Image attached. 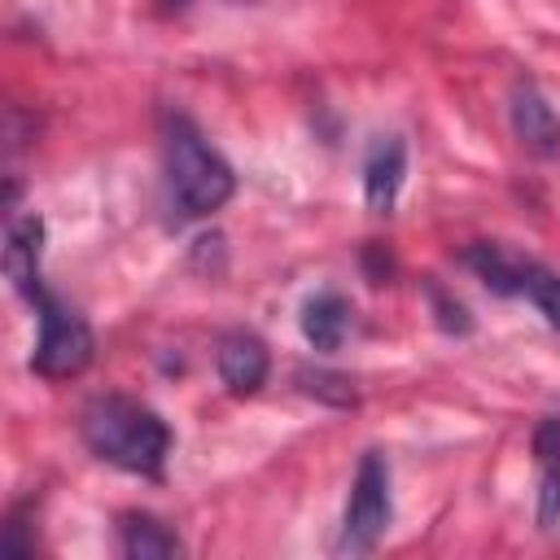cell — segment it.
<instances>
[{
    "instance_id": "cell-1",
    "label": "cell",
    "mask_w": 560,
    "mask_h": 560,
    "mask_svg": "<svg viewBox=\"0 0 560 560\" xmlns=\"http://www.w3.org/2000/svg\"><path fill=\"white\" fill-rule=\"evenodd\" d=\"M79 433L92 455L136 477H158L171 451L166 420L127 394H96L79 416Z\"/></svg>"
},
{
    "instance_id": "cell-2",
    "label": "cell",
    "mask_w": 560,
    "mask_h": 560,
    "mask_svg": "<svg viewBox=\"0 0 560 560\" xmlns=\"http://www.w3.org/2000/svg\"><path fill=\"white\" fill-rule=\"evenodd\" d=\"M162 162H166L171 201L179 206L184 219H201L219 210L236 188V175L223 162V153L184 114H166L162 122Z\"/></svg>"
},
{
    "instance_id": "cell-3",
    "label": "cell",
    "mask_w": 560,
    "mask_h": 560,
    "mask_svg": "<svg viewBox=\"0 0 560 560\" xmlns=\"http://www.w3.org/2000/svg\"><path fill=\"white\" fill-rule=\"evenodd\" d=\"M35 311H39V337H35L31 368L39 376H48V381L79 376L92 363V354H96V337H92L88 319L74 306H66L57 293H48V289L39 293Z\"/></svg>"
},
{
    "instance_id": "cell-4",
    "label": "cell",
    "mask_w": 560,
    "mask_h": 560,
    "mask_svg": "<svg viewBox=\"0 0 560 560\" xmlns=\"http://www.w3.org/2000/svg\"><path fill=\"white\" fill-rule=\"evenodd\" d=\"M389 516H394L389 464H385V455L368 451V455L359 459V472H354V486H350V503H346V516H341V538H337V547L350 551V556H368V551L385 538Z\"/></svg>"
},
{
    "instance_id": "cell-5",
    "label": "cell",
    "mask_w": 560,
    "mask_h": 560,
    "mask_svg": "<svg viewBox=\"0 0 560 560\" xmlns=\"http://www.w3.org/2000/svg\"><path fill=\"white\" fill-rule=\"evenodd\" d=\"M39 258H44V219L35 210L31 214H13L9 219V236H4V276L26 302H39V293H44Z\"/></svg>"
},
{
    "instance_id": "cell-6",
    "label": "cell",
    "mask_w": 560,
    "mask_h": 560,
    "mask_svg": "<svg viewBox=\"0 0 560 560\" xmlns=\"http://www.w3.org/2000/svg\"><path fill=\"white\" fill-rule=\"evenodd\" d=\"M512 131L516 140L534 153V158H560V114L551 109V101L534 88V83H516L512 88Z\"/></svg>"
},
{
    "instance_id": "cell-7",
    "label": "cell",
    "mask_w": 560,
    "mask_h": 560,
    "mask_svg": "<svg viewBox=\"0 0 560 560\" xmlns=\"http://www.w3.org/2000/svg\"><path fill=\"white\" fill-rule=\"evenodd\" d=\"M402 175H407V144L398 136H381L368 158H363V197L376 214H389L394 201H398V188H402Z\"/></svg>"
},
{
    "instance_id": "cell-8",
    "label": "cell",
    "mask_w": 560,
    "mask_h": 560,
    "mask_svg": "<svg viewBox=\"0 0 560 560\" xmlns=\"http://www.w3.org/2000/svg\"><path fill=\"white\" fill-rule=\"evenodd\" d=\"M271 372V354L254 332H228L219 341V381L232 394H254Z\"/></svg>"
},
{
    "instance_id": "cell-9",
    "label": "cell",
    "mask_w": 560,
    "mask_h": 560,
    "mask_svg": "<svg viewBox=\"0 0 560 560\" xmlns=\"http://www.w3.org/2000/svg\"><path fill=\"white\" fill-rule=\"evenodd\" d=\"M350 324H354V306H350L341 293H315V298H306V306H302V337H306L319 354L341 350Z\"/></svg>"
},
{
    "instance_id": "cell-10",
    "label": "cell",
    "mask_w": 560,
    "mask_h": 560,
    "mask_svg": "<svg viewBox=\"0 0 560 560\" xmlns=\"http://www.w3.org/2000/svg\"><path fill=\"white\" fill-rule=\"evenodd\" d=\"M118 542H122V556H131V560H166L179 551L175 529L149 512H122L118 516Z\"/></svg>"
},
{
    "instance_id": "cell-11",
    "label": "cell",
    "mask_w": 560,
    "mask_h": 560,
    "mask_svg": "<svg viewBox=\"0 0 560 560\" xmlns=\"http://www.w3.org/2000/svg\"><path fill=\"white\" fill-rule=\"evenodd\" d=\"M521 262L525 258H516V254H508L503 245H490V241H477V245L464 249V267H472L477 280L499 298L521 293Z\"/></svg>"
},
{
    "instance_id": "cell-12",
    "label": "cell",
    "mask_w": 560,
    "mask_h": 560,
    "mask_svg": "<svg viewBox=\"0 0 560 560\" xmlns=\"http://www.w3.org/2000/svg\"><path fill=\"white\" fill-rule=\"evenodd\" d=\"M521 293L542 311V319L560 332V271H551L547 262L525 258L521 262Z\"/></svg>"
},
{
    "instance_id": "cell-13",
    "label": "cell",
    "mask_w": 560,
    "mask_h": 560,
    "mask_svg": "<svg viewBox=\"0 0 560 560\" xmlns=\"http://www.w3.org/2000/svg\"><path fill=\"white\" fill-rule=\"evenodd\" d=\"M298 385L302 394L319 398V402H332V407H354V381L341 376V372H324V368H302L298 372Z\"/></svg>"
},
{
    "instance_id": "cell-14",
    "label": "cell",
    "mask_w": 560,
    "mask_h": 560,
    "mask_svg": "<svg viewBox=\"0 0 560 560\" xmlns=\"http://www.w3.org/2000/svg\"><path fill=\"white\" fill-rule=\"evenodd\" d=\"M424 298H429V311H433V319H438V328L442 332H472V315H468V306L459 302V298H451L438 280H424Z\"/></svg>"
},
{
    "instance_id": "cell-15",
    "label": "cell",
    "mask_w": 560,
    "mask_h": 560,
    "mask_svg": "<svg viewBox=\"0 0 560 560\" xmlns=\"http://www.w3.org/2000/svg\"><path fill=\"white\" fill-rule=\"evenodd\" d=\"M534 455L542 459V468L560 472V416H551V420H542L534 429Z\"/></svg>"
},
{
    "instance_id": "cell-16",
    "label": "cell",
    "mask_w": 560,
    "mask_h": 560,
    "mask_svg": "<svg viewBox=\"0 0 560 560\" xmlns=\"http://www.w3.org/2000/svg\"><path fill=\"white\" fill-rule=\"evenodd\" d=\"M560 521V472L547 468L542 472V490H538V525L551 529Z\"/></svg>"
},
{
    "instance_id": "cell-17",
    "label": "cell",
    "mask_w": 560,
    "mask_h": 560,
    "mask_svg": "<svg viewBox=\"0 0 560 560\" xmlns=\"http://www.w3.org/2000/svg\"><path fill=\"white\" fill-rule=\"evenodd\" d=\"M188 4H192V0H162V9H166V13H184Z\"/></svg>"
}]
</instances>
